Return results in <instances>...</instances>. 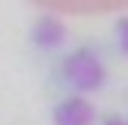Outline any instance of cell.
Returning <instances> with one entry per match:
<instances>
[{
  "label": "cell",
  "mask_w": 128,
  "mask_h": 125,
  "mask_svg": "<svg viewBox=\"0 0 128 125\" xmlns=\"http://www.w3.org/2000/svg\"><path fill=\"white\" fill-rule=\"evenodd\" d=\"M34 3L62 16H103L128 10V0H34Z\"/></svg>",
  "instance_id": "1"
}]
</instances>
